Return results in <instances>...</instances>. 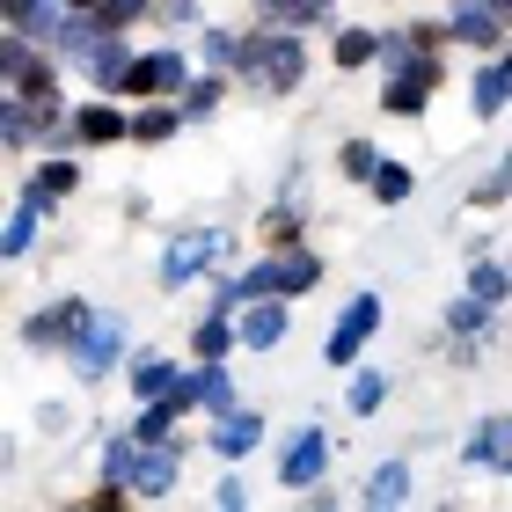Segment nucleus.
<instances>
[{
  "label": "nucleus",
  "mask_w": 512,
  "mask_h": 512,
  "mask_svg": "<svg viewBox=\"0 0 512 512\" xmlns=\"http://www.w3.org/2000/svg\"><path fill=\"white\" fill-rule=\"evenodd\" d=\"M491 322H498V300H483V293H454L447 300V337H491Z\"/></svg>",
  "instance_id": "obj_20"
},
{
  "label": "nucleus",
  "mask_w": 512,
  "mask_h": 512,
  "mask_svg": "<svg viewBox=\"0 0 512 512\" xmlns=\"http://www.w3.org/2000/svg\"><path fill=\"white\" fill-rule=\"evenodd\" d=\"M344 403H352V417H374L388 403V374L381 366H352V388H344Z\"/></svg>",
  "instance_id": "obj_27"
},
{
  "label": "nucleus",
  "mask_w": 512,
  "mask_h": 512,
  "mask_svg": "<svg viewBox=\"0 0 512 512\" xmlns=\"http://www.w3.org/2000/svg\"><path fill=\"white\" fill-rule=\"evenodd\" d=\"M374 169H381V147H374V139H344V147H337V176H344V183H374Z\"/></svg>",
  "instance_id": "obj_31"
},
{
  "label": "nucleus",
  "mask_w": 512,
  "mask_h": 512,
  "mask_svg": "<svg viewBox=\"0 0 512 512\" xmlns=\"http://www.w3.org/2000/svg\"><path fill=\"white\" fill-rule=\"evenodd\" d=\"M505 198H512V154H505L498 169H491V176H483L476 191H469V205H505Z\"/></svg>",
  "instance_id": "obj_34"
},
{
  "label": "nucleus",
  "mask_w": 512,
  "mask_h": 512,
  "mask_svg": "<svg viewBox=\"0 0 512 512\" xmlns=\"http://www.w3.org/2000/svg\"><path fill=\"white\" fill-rule=\"evenodd\" d=\"M447 37L461 44V52H505L512 15H498V8H447Z\"/></svg>",
  "instance_id": "obj_10"
},
{
  "label": "nucleus",
  "mask_w": 512,
  "mask_h": 512,
  "mask_svg": "<svg viewBox=\"0 0 512 512\" xmlns=\"http://www.w3.org/2000/svg\"><path fill=\"white\" fill-rule=\"evenodd\" d=\"M256 447H264V417H256L249 403L213 417V461H249Z\"/></svg>",
  "instance_id": "obj_12"
},
{
  "label": "nucleus",
  "mask_w": 512,
  "mask_h": 512,
  "mask_svg": "<svg viewBox=\"0 0 512 512\" xmlns=\"http://www.w3.org/2000/svg\"><path fill=\"white\" fill-rule=\"evenodd\" d=\"M374 330H381V293H352V300H344V315L330 322V337H322V359H330L337 374H352L359 352L374 344Z\"/></svg>",
  "instance_id": "obj_4"
},
{
  "label": "nucleus",
  "mask_w": 512,
  "mask_h": 512,
  "mask_svg": "<svg viewBox=\"0 0 512 512\" xmlns=\"http://www.w3.org/2000/svg\"><path fill=\"white\" fill-rule=\"evenodd\" d=\"M359 498H366V505H403V498H410V461H395V454H388L381 469L366 476V491H359Z\"/></svg>",
  "instance_id": "obj_23"
},
{
  "label": "nucleus",
  "mask_w": 512,
  "mask_h": 512,
  "mask_svg": "<svg viewBox=\"0 0 512 512\" xmlns=\"http://www.w3.org/2000/svg\"><path fill=\"white\" fill-rule=\"evenodd\" d=\"M505 103H512V52L483 59V66H476V81H469V110H476V118H498Z\"/></svg>",
  "instance_id": "obj_15"
},
{
  "label": "nucleus",
  "mask_w": 512,
  "mask_h": 512,
  "mask_svg": "<svg viewBox=\"0 0 512 512\" xmlns=\"http://www.w3.org/2000/svg\"><path fill=\"white\" fill-rule=\"evenodd\" d=\"M235 322H242V344H249V352H278L286 330H293V300H286V293H264V300H249Z\"/></svg>",
  "instance_id": "obj_9"
},
{
  "label": "nucleus",
  "mask_w": 512,
  "mask_h": 512,
  "mask_svg": "<svg viewBox=\"0 0 512 512\" xmlns=\"http://www.w3.org/2000/svg\"><path fill=\"white\" fill-rule=\"evenodd\" d=\"M256 15L278 22V30H308V22H322L330 8H322V0H256Z\"/></svg>",
  "instance_id": "obj_30"
},
{
  "label": "nucleus",
  "mask_w": 512,
  "mask_h": 512,
  "mask_svg": "<svg viewBox=\"0 0 512 512\" xmlns=\"http://www.w3.org/2000/svg\"><path fill=\"white\" fill-rule=\"evenodd\" d=\"M191 81H198L191 59H183L176 44H161V52H139V59H132V74H125L118 96H125V103H154V96H183Z\"/></svg>",
  "instance_id": "obj_5"
},
{
  "label": "nucleus",
  "mask_w": 512,
  "mask_h": 512,
  "mask_svg": "<svg viewBox=\"0 0 512 512\" xmlns=\"http://www.w3.org/2000/svg\"><path fill=\"white\" fill-rule=\"evenodd\" d=\"M227 81H235V74L205 66V74H198V81H191V88L176 96V103H183V118H191V125H198V118H220V103H227Z\"/></svg>",
  "instance_id": "obj_22"
},
{
  "label": "nucleus",
  "mask_w": 512,
  "mask_h": 512,
  "mask_svg": "<svg viewBox=\"0 0 512 512\" xmlns=\"http://www.w3.org/2000/svg\"><path fill=\"white\" fill-rule=\"evenodd\" d=\"M322 476H330V439H322L315 425H300L286 439V454H278V483H286V491H308V483H322Z\"/></svg>",
  "instance_id": "obj_8"
},
{
  "label": "nucleus",
  "mask_w": 512,
  "mask_h": 512,
  "mask_svg": "<svg viewBox=\"0 0 512 512\" xmlns=\"http://www.w3.org/2000/svg\"><path fill=\"white\" fill-rule=\"evenodd\" d=\"M498 8H505V15H512V0H498Z\"/></svg>",
  "instance_id": "obj_38"
},
{
  "label": "nucleus",
  "mask_w": 512,
  "mask_h": 512,
  "mask_svg": "<svg viewBox=\"0 0 512 512\" xmlns=\"http://www.w3.org/2000/svg\"><path fill=\"white\" fill-rule=\"evenodd\" d=\"M256 96H293L300 81H308V44L300 30H278V22H256L249 30V52H242V74Z\"/></svg>",
  "instance_id": "obj_2"
},
{
  "label": "nucleus",
  "mask_w": 512,
  "mask_h": 512,
  "mask_svg": "<svg viewBox=\"0 0 512 512\" xmlns=\"http://www.w3.org/2000/svg\"><path fill=\"white\" fill-rule=\"evenodd\" d=\"M139 15H154V0H103V22H110V30H132Z\"/></svg>",
  "instance_id": "obj_35"
},
{
  "label": "nucleus",
  "mask_w": 512,
  "mask_h": 512,
  "mask_svg": "<svg viewBox=\"0 0 512 512\" xmlns=\"http://www.w3.org/2000/svg\"><path fill=\"white\" fill-rule=\"evenodd\" d=\"M330 59H337V74H359V66H374V59H381V37H374V30H337Z\"/></svg>",
  "instance_id": "obj_25"
},
{
  "label": "nucleus",
  "mask_w": 512,
  "mask_h": 512,
  "mask_svg": "<svg viewBox=\"0 0 512 512\" xmlns=\"http://www.w3.org/2000/svg\"><path fill=\"white\" fill-rule=\"evenodd\" d=\"M366 191H374L381 205H403V198L417 191V169H410V161H381V169H374V183H366Z\"/></svg>",
  "instance_id": "obj_32"
},
{
  "label": "nucleus",
  "mask_w": 512,
  "mask_h": 512,
  "mask_svg": "<svg viewBox=\"0 0 512 512\" xmlns=\"http://www.w3.org/2000/svg\"><path fill=\"white\" fill-rule=\"evenodd\" d=\"M220 249H227L220 227H183V235H169V249H161V293H176V286H191L198 271H213Z\"/></svg>",
  "instance_id": "obj_6"
},
{
  "label": "nucleus",
  "mask_w": 512,
  "mask_h": 512,
  "mask_svg": "<svg viewBox=\"0 0 512 512\" xmlns=\"http://www.w3.org/2000/svg\"><path fill=\"white\" fill-rule=\"evenodd\" d=\"M235 344H242V322L227 315V308H213V315L191 330V352H198L205 366H227V352H235Z\"/></svg>",
  "instance_id": "obj_19"
},
{
  "label": "nucleus",
  "mask_w": 512,
  "mask_h": 512,
  "mask_svg": "<svg viewBox=\"0 0 512 512\" xmlns=\"http://www.w3.org/2000/svg\"><path fill=\"white\" fill-rule=\"evenodd\" d=\"M256 227H264V249H293L300 242V213H293V205H264Z\"/></svg>",
  "instance_id": "obj_33"
},
{
  "label": "nucleus",
  "mask_w": 512,
  "mask_h": 512,
  "mask_svg": "<svg viewBox=\"0 0 512 512\" xmlns=\"http://www.w3.org/2000/svg\"><path fill=\"white\" fill-rule=\"evenodd\" d=\"M183 125H191V118H183V103H176V96H154V103H139V110H132V139H139V147H169Z\"/></svg>",
  "instance_id": "obj_17"
},
{
  "label": "nucleus",
  "mask_w": 512,
  "mask_h": 512,
  "mask_svg": "<svg viewBox=\"0 0 512 512\" xmlns=\"http://www.w3.org/2000/svg\"><path fill=\"white\" fill-rule=\"evenodd\" d=\"M469 293H483V300H512V264H498V256H469Z\"/></svg>",
  "instance_id": "obj_28"
},
{
  "label": "nucleus",
  "mask_w": 512,
  "mask_h": 512,
  "mask_svg": "<svg viewBox=\"0 0 512 512\" xmlns=\"http://www.w3.org/2000/svg\"><path fill=\"white\" fill-rule=\"evenodd\" d=\"M66 366H74V381H88V388H96L103 374H118L125 366V315H96L81 330V344L66 352Z\"/></svg>",
  "instance_id": "obj_7"
},
{
  "label": "nucleus",
  "mask_w": 512,
  "mask_h": 512,
  "mask_svg": "<svg viewBox=\"0 0 512 512\" xmlns=\"http://www.w3.org/2000/svg\"><path fill=\"white\" fill-rule=\"evenodd\" d=\"M37 220H44V205L15 198V213H8V235H0V249H8V264H22V256L37 249Z\"/></svg>",
  "instance_id": "obj_24"
},
{
  "label": "nucleus",
  "mask_w": 512,
  "mask_h": 512,
  "mask_svg": "<svg viewBox=\"0 0 512 512\" xmlns=\"http://www.w3.org/2000/svg\"><path fill=\"white\" fill-rule=\"evenodd\" d=\"M161 22H198V0H154Z\"/></svg>",
  "instance_id": "obj_37"
},
{
  "label": "nucleus",
  "mask_w": 512,
  "mask_h": 512,
  "mask_svg": "<svg viewBox=\"0 0 512 512\" xmlns=\"http://www.w3.org/2000/svg\"><path fill=\"white\" fill-rule=\"evenodd\" d=\"M125 381H132L139 403H154V395H169V388H176V359L147 344V352H132V359H125Z\"/></svg>",
  "instance_id": "obj_18"
},
{
  "label": "nucleus",
  "mask_w": 512,
  "mask_h": 512,
  "mask_svg": "<svg viewBox=\"0 0 512 512\" xmlns=\"http://www.w3.org/2000/svg\"><path fill=\"white\" fill-rule=\"evenodd\" d=\"M213 505H227V512H235V505H249V483H242V476H220V491H213Z\"/></svg>",
  "instance_id": "obj_36"
},
{
  "label": "nucleus",
  "mask_w": 512,
  "mask_h": 512,
  "mask_svg": "<svg viewBox=\"0 0 512 512\" xmlns=\"http://www.w3.org/2000/svg\"><path fill=\"white\" fill-rule=\"evenodd\" d=\"M176 461H183V447H176V439H161V447H139L132 498H169V491H176Z\"/></svg>",
  "instance_id": "obj_14"
},
{
  "label": "nucleus",
  "mask_w": 512,
  "mask_h": 512,
  "mask_svg": "<svg viewBox=\"0 0 512 512\" xmlns=\"http://www.w3.org/2000/svg\"><path fill=\"white\" fill-rule=\"evenodd\" d=\"M74 183H81V169H74V161H66V154H44L37 169H30V183H22V198L52 213L59 198H74Z\"/></svg>",
  "instance_id": "obj_16"
},
{
  "label": "nucleus",
  "mask_w": 512,
  "mask_h": 512,
  "mask_svg": "<svg viewBox=\"0 0 512 512\" xmlns=\"http://www.w3.org/2000/svg\"><path fill=\"white\" fill-rule=\"evenodd\" d=\"M439 44H454L447 22H410V30L381 37V110H388V118H425L432 88L447 81Z\"/></svg>",
  "instance_id": "obj_1"
},
{
  "label": "nucleus",
  "mask_w": 512,
  "mask_h": 512,
  "mask_svg": "<svg viewBox=\"0 0 512 512\" xmlns=\"http://www.w3.org/2000/svg\"><path fill=\"white\" fill-rule=\"evenodd\" d=\"M278 264H286V300H300V293L322 286V256H315V249L293 242V249H278Z\"/></svg>",
  "instance_id": "obj_26"
},
{
  "label": "nucleus",
  "mask_w": 512,
  "mask_h": 512,
  "mask_svg": "<svg viewBox=\"0 0 512 512\" xmlns=\"http://www.w3.org/2000/svg\"><path fill=\"white\" fill-rule=\"evenodd\" d=\"M132 44H125V30H110L103 44H96V52H88V66H81V74H88V88H96V96H118V88H125V74H132Z\"/></svg>",
  "instance_id": "obj_13"
},
{
  "label": "nucleus",
  "mask_w": 512,
  "mask_h": 512,
  "mask_svg": "<svg viewBox=\"0 0 512 512\" xmlns=\"http://www.w3.org/2000/svg\"><path fill=\"white\" fill-rule=\"evenodd\" d=\"M88 322H96V308H88L81 293H59V300H44L37 315H22V344H30V352H74Z\"/></svg>",
  "instance_id": "obj_3"
},
{
  "label": "nucleus",
  "mask_w": 512,
  "mask_h": 512,
  "mask_svg": "<svg viewBox=\"0 0 512 512\" xmlns=\"http://www.w3.org/2000/svg\"><path fill=\"white\" fill-rule=\"evenodd\" d=\"M242 52H249V30H220V22L198 30V59L220 66V74H242Z\"/></svg>",
  "instance_id": "obj_21"
},
{
  "label": "nucleus",
  "mask_w": 512,
  "mask_h": 512,
  "mask_svg": "<svg viewBox=\"0 0 512 512\" xmlns=\"http://www.w3.org/2000/svg\"><path fill=\"white\" fill-rule=\"evenodd\" d=\"M235 403H242V395H235V374L198 359V410H213V417H220V410H235Z\"/></svg>",
  "instance_id": "obj_29"
},
{
  "label": "nucleus",
  "mask_w": 512,
  "mask_h": 512,
  "mask_svg": "<svg viewBox=\"0 0 512 512\" xmlns=\"http://www.w3.org/2000/svg\"><path fill=\"white\" fill-rule=\"evenodd\" d=\"M118 103L125 96H96V103H81L74 118H66L81 147H118V139H132V110H118Z\"/></svg>",
  "instance_id": "obj_11"
}]
</instances>
